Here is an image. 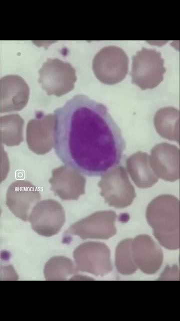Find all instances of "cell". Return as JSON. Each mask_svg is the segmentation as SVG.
<instances>
[{
	"mask_svg": "<svg viewBox=\"0 0 180 321\" xmlns=\"http://www.w3.org/2000/svg\"><path fill=\"white\" fill-rule=\"evenodd\" d=\"M54 115V147L66 166L98 177L120 163L126 141L104 105L77 94Z\"/></svg>",
	"mask_w": 180,
	"mask_h": 321,
	"instance_id": "cell-1",
	"label": "cell"
},
{
	"mask_svg": "<svg viewBox=\"0 0 180 321\" xmlns=\"http://www.w3.org/2000/svg\"><path fill=\"white\" fill-rule=\"evenodd\" d=\"M146 220L154 235L164 247H180V203L176 197L162 195L153 199L146 211Z\"/></svg>",
	"mask_w": 180,
	"mask_h": 321,
	"instance_id": "cell-2",
	"label": "cell"
},
{
	"mask_svg": "<svg viewBox=\"0 0 180 321\" xmlns=\"http://www.w3.org/2000/svg\"><path fill=\"white\" fill-rule=\"evenodd\" d=\"M164 65L160 52L143 47L132 57V83L143 90L156 87L164 80Z\"/></svg>",
	"mask_w": 180,
	"mask_h": 321,
	"instance_id": "cell-3",
	"label": "cell"
},
{
	"mask_svg": "<svg viewBox=\"0 0 180 321\" xmlns=\"http://www.w3.org/2000/svg\"><path fill=\"white\" fill-rule=\"evenodd\" d=\"M128 58L126 52L116 46L101 49L92 61V70L102 83L114 85L124 79L128 71Z\"/></svg>",
	"mask_w": 180,
	"mask_h": 321,
	"instance_id": "cell-4",
	"label": "cell"
},
{
	"mask_svg": "<svg viewBox=\"0 0 180 321\" xmlns=\"http://www.w3.org/2000/svg\"><path fill=\"white\" fill-rule=\"evenodd\" d=\"M38 83L48 95L60 97L68 93L77 80L76 70L69 63L48 58L38 70Z\"/></svg>",
	"mask_w": 180,
	"mask_h": 321,
	"instance_id": "cell-5",
	"label": "cell"
},
{
	"mask_svg": "<svg viewBox=\"0 0 180 321\" xmlns=\"http://www.w3.org/2000/svg\"><path fill=\"white\" fill-rule=\"evenodd\" d=\"M100 195L110 206L123 208L132 204L136 196L126 169L117 166L102 175L98 184Z\"/></svg>",
	"mask_w": 180,
	"mask_h": 321,
	"instance_id": "cell-6",
	"label": "cell"
},
{
	"mask_svg": "<svg viewBox=\"0 0 180 321\" xmlns=\"http://www.w3.org/2000/svg\"><path fill=\"white\" fill-rule=\"evenodd\" d=\"M73 255L78 271L104 276L112 270L110 250L103 243H84L76 248Z\"/></svg>",
	"mask_w": 180,
	"mask_h": 321,
	"instance_id": "cell-7",
	"label": "cell"
},
{
	"mask_svg": "<svg viewBox=\"0 0 180 321\" xmlns=\"http://www.w3.org/2000/svg\"><path fill=\"white\" fill-rule=\"evenodd\" d=\"M116 215L112 211L96 212L72 225L66 235H76L82 239H107L115 235L114 222Z\"/></svg>",
	"mask_w": 180,
	"mask_h": 321,
	"instance_id": "cell-8",
	"label": "cell"
},
{
	"mask_svg": "<svg viewBox=\"0 0 180 321\" xmlns=\"http://www.w3.org/2000/svg\"><path fill=\"white\" fill-rule=\"evenodd\" d=\"M55 117L36 111L35 118L29 120L26 129V138L29 148L38 154L48 152L54 147Z\"/></svg>",
	"mask_w": 180,
	"mask_h": 321,
	"instance_id": "cell-9",
	"label": "cell"
},
{
	"mask_svg": "<svg viewBox=\"0 0 180 321\" xmlns=\"http://www.w3.org/2000/svg\"><path fill=\"white\" fill-rule=\"evenodd\" d=\"M150 164L154 174L165 181L174 182L180 178V150L176 145L163 142L151 150Z\"/></svg>",
	"mask_w": 180,
	"mask_h": 321,
	"instance_id": "cell-10",
	"label": "cell"
},
{
	"mask_svg": "<svg viewBox=\"0 0 180 321\" xmlns=\"http://www.w3.org/2000/svg\"><path fill=\"white\" fill-rule=\"evenodd\" d=\"M54 202H41L31 213L30 221L32 228L40 235L48 237L56 234L64 222L62 208Z\"/></svg>",
	"mask_w": 180,
	"mask_h": 321,
	"instance_id": "cell-11",
	"label": "cell"
},
{
	"mask_svg": "<svg viewBox=\"0 0 180 321\" xmlns=\"http://www.w3.org/2000/svg\"><path fill=\"white\" fill-rule=\"evenodd\" d=\"M29 96V87L22 77L8 75L0 79V113L21 110Z\"/></svg>",
	"mask_w": 180,
	"mask_h": 321,
	"instance_id": "cell-12",
	"label": "cell"
},
{
	"mask_svg": "<svg viewBox=\"0 0 180 321\" xmlns=\"http://www.w3.org/2000/svg\"><path fill=\"white\" fill-rule=\"evenodd\" d=\"M132 250L135 264L144 273L154 274L160 269L162 251L148 235H140L132 239Z\"/></svg>",
	"mask_w": 180,
	"mask_h": 321,
	"instance_id": "cell-13",
	"label": "cell"
},
{
	"mask_svg": "<svg viewBox=\"0 0 180 321\" xmlns=\"http://www.w3.org/2000/svg\"><path fill=\"white\" fill-rule=\"evenodd\" d=\"M86 179L79 172L66 166L52 171L50 183L62 191V199L76 200L84 193Z\"/></svg>",
	"mask_w": 180,
	"mask_h": 321,
	"instance_id": "cell-14",
	"label": "cell"
},
{
	"mask_svg": "<svg viewBox=\"0 0 180 321\" xmlns=\"http://www.w3.org/2000/svg\"><path fill=\"white\" fill-rule=\"evenodd\" d=\"M128 171L136 185L142 189L152 186L158 180L153 171L149 155L138 151L128 157L126 161Z\"/></svg>",
	"mask_w": 180,
	"mask_h": 321,
	"instance_id": "cell-15",
	"label": "cell"
},
{
	"mask_svg": "<svg viewBox=\"0 0 180 321\" xmlns=\"http://www.w3.org/2000/svg\"><path fill=\"white\" fill-rule=\"evenodd\" d=\"M154 125L157 132L162 137L180 142V112L173 107L159 109L154 117Z\"/></svg>",
	"mask_w": 180,
	"mask_h": 321,
	"instance_id": "cell-16",
	"label": "cell"
},
{
	"mask_svg": "<svg viewBox=\"0 0 180 321\" xmlns=\"http://www.w3.org/2000/svg\"><path fill=\"white\" fill-rule=\"evenodd\" d=\"M1 141L8 146L18 145L22 140L24 120L18 114L0 117Z\"/></svg>",
	"mask_w": 180,
	"mask_h": 321,
	"instance_id": "cell-17",
	"label": "cell"
},
{
	"mask_svg": "<svg viewBox=\"0 0 180 321\" xmlns=\"http://www.w3.org/2000/svg\"><path fill=\"white\" fill-rule=\"evenodd\" d=\"M72 260L64 256H54L46 263L44 269L45 279L48 280H64L78 272Z\"/></svg>",
	"mask_w": 180,
	"mask_h": 321,
	"instance_id": "cell-18",
	"label": "cell"
},
{
	"mask_svg": "<svg viewBox=\"0 0 180 321\" xmlns=\"http://www.w3.org/2000/svg\"><path fill=\"white\" fill-rule=\"evenodd\" d=\"M132 239H126L120 242L116 250V266L117 270L121 274L130 275L137 269V266L134 260L132 243Z\"/></svg>",
	"mask_w": 180,
	"mask_h": 321,
	"instance_id": "cell-19",
	"label": "cell"
}]
</instances>
